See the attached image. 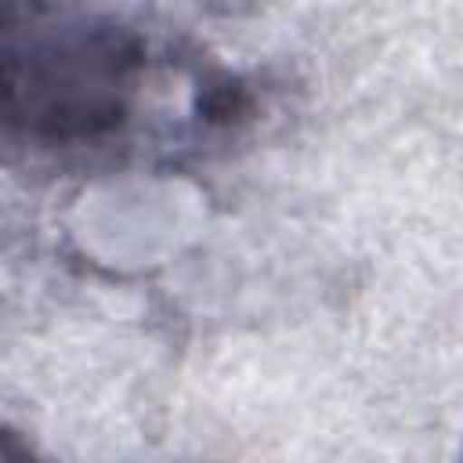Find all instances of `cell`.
<instances>
[{
  "label": "cell",
  "mask_w": 463,
  "mask_h": 463,
  "mask_svg": "<svg viewBox=\"0 0 463 463\" xmlns=\"http://www.w3.org/2000/svg\"><path fill=\"white\" fill-rule=\"evenodd\" d=\"M4 134L58 163H98L192 141L242 112V87L87 0H7Z\"/></svg>",
  "instance_id": "6da1fadb"
}]
</instances>
